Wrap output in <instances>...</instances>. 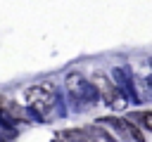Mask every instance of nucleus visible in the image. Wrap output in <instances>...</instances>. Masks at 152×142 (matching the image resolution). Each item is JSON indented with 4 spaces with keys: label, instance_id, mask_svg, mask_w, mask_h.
I'll return each instance as SVG.
<instances>
[{
    "label": "nucleus",
    "instance_id": "f257e3e1",
    "mask_svg": "<svg viewBox=\"0 0 152 142\" xmlns=\"http://www.w3.org/2000/svg\"><path fill=\"white\" fill-rule=\"evenodd\" d=\"M24 99H26L31 111H36L38 116H48L55 106V85L52 83L31 85L24 90Z\"/></svg>",
    "mask_w": 152,
    "mask_h": 142
},
{
    "label": "nucleus",
    "instance_id": "f03ea898",
    "mask_svg": "<svg viewBox=\"0 0 152 142\" xmlns=\"http://www.w3.org/2000/svg\"><path fill=\"white\" fill-rule=\"evenodd\" d=\"M93 83H95V88L100 90L102 99H104L109 106H114V109H124V106H126V99L121 97V92L114 88V83H112L104 73H95V76H93Z\"/></svg>",
    "mask_w": 152,
    "mask_h": 142
},
{
    "label": "nucleus",
    "instance_id": "7ed1b4c3",
    "mask_svg": "<svg viewBox=\"0 0 152 142\" xmlns=\"http://www.w3.org/2000/svg\"><path fill=\"white\" fill-rule=\"evenodd\" d=\"M0 116L5 121H26L28 111L24 106H19L14 99H7L5 95H0Z\"/></svg>",
    "mask_w": 152,
    "mask_h": 142
},
{
    "label": "nucleus",
    "instance_id": "20e7f679",
    "mask_svg": "<svg viewBox=\"0 0 152 142\" xmlns=\"http://www.w3.org/2000/svg\"><path fill=\"white\" fill-rule=\"evenodd\" d=\"M59 137L66 142H97V133L93 128H71L59 133Z\"/></svg>",
    "mask_w": 152,
    "mask_h": 142
},
{
    "label": "nucleus",
    "instance_id": "39448f33",
    "mask_svg": "<svg viewBox=\"0 0 152 142\" xmlns=\"http://www.w3.org/2000/svg\"><path fill=\"white\" fill-rule=\"evenodd\" d=\"M66 90H69L74 97H83L86 90H88L86 78H83L81 73H69V76H66Z\"/></svg>",
    "mask_w": 152,
    "mask_h": 142
}]
</instances>
